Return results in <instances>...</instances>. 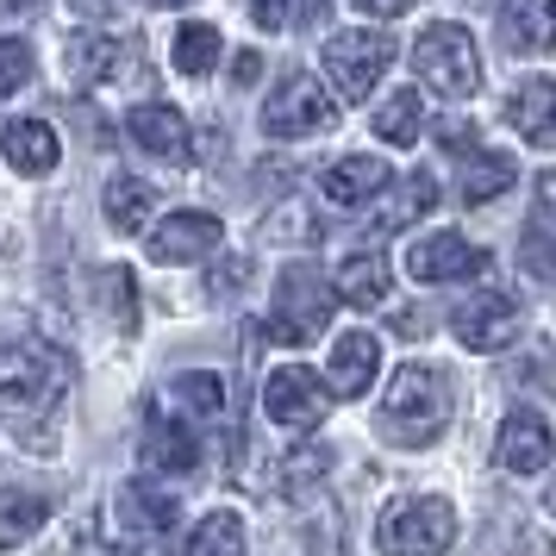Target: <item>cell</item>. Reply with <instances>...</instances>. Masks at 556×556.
<instances>
[{
  "mask_svg": "<svg viewBox=\"0 0 556 556\" xmlns=\"http://www.w3.org/2000/svg\"><path fill=\"white\" fill-rule=\"evenodd\" d=\"M70 388V363L63 356H38L26 351V369L0 381V431L20 444L26 456H51L56 451V406Z\"/></svg>",
  "mask_w": 556,
  "mask_h": 556,
  "instance_id": "obj_1",
  "label": "cell"
},
{
  "mask_svg": "<svg viewBox=\"0 0 556 556\" xmlns=\"http://www.w3.org/2000/svg\"><path fill=\"white\" fill-rule=\"evenodd\" d=\"M451 426V376L431 369V363H406L401 376L388 381V401H381V438L401 444V451H426L438 444Z\"/></svg>",
  "mask_w": 556,
  "mask_h": 556,
  "instance_id": "obj_2",
  "label": "cell"
},
{
  "mask_svg": "<svg viewBox=\"0 0 556 556\" xmlns=\"http://www.w3.org/2000/svg\"><path fill=\"white\" fill-rule=\"evenodd\" d=\"M413 70L426 81L431 94H444V101H469L481 88V56H476V38L451 20H438L413 38Z\"/></svg>",
  "mask_w": 556,
  "mask_h": 556,
  "instance_id": "obj_3",
  "label": "cell"
},
{
  "mask_svg": "<svg viewBox=\"0 0 556 556\" xmlns=\"http://www.w3.org/2000/svg\"><path fill=\"white\" fill-rule=\"evenodd\" d=\"M456 544V506L438 494H413L394 501L376 526V551L381 556H444Z\"/></svg>",
  "mask_w": 556,
  "mask_h": 556,
  "instance_id": "obj_4",
  "label": "cell"
},
{
  "mask_svg": "<svg viewBox=\"0 0 556 556\" xmlns=\"http://www.w3.org/2000/svg\"><path fill=\"white\" fill-rule=\"evenodd\" d=\"M331 306L338 294L326 288V276L313 269V263H288L276 276V313H269V338L276 344H313L319 331H326Z\"/></svg>",
  "mask_w": 556,
  "mask_h": 556,
  "instance_id": "obj_5",
  "label": "cell"
},
{
  "mask_svg": "<svg viewBox=\"0 0 556 556\" xmlns=\"http://www.w3.org/2000/svg\"><path fill=\"white\" fill-rule=\"evenodd\" d=\"M388 63H394L388 31H338V38H326V76L344 101H369V88L388 76Z\"/></svg>",
  "mask_w": 556,
  "mask_h": 556,
  "instance_id": "obj_6",
  "label": "cell"
},
{
  "mask_svg": "<svg viewBox=\"0 0 556 556\" xmlns=\"http://www.w3.org/2000/svg\"><path fill=\"white\" fill-rule=\"evenodd\" d=\"M338 126V101L313 76H288L263 101V131L269 138H313V131H331Z\"/></svg>",
  "mask_w": 556,
  "mask_h": 556,
  "instance_id": "obj_7",
  "label": "cell"
},
{
  "mask_svg": "<svg viewBox=\"0 0 556 556\" xmlns=\"http://www.w3.org/2000/svg\"><path fill=\"white\" fill-rule=\"evenodd\" d=\"M326 406H331V388L313 376L306 363H281V369H269V381H263V413H269L276 426H288V431L319 426Z\"/></svg>",
  "mask_w": 556,
  "mask_h": 556,
  "instance_id": "obj_8",
  "label": "cell"
},
{
  "mask_svg": "<svg viewBox=\"0 0 556 556\" xmlns=\"http://www.w3.org/2000/svg\"><path fill=\"white\" fill-rule=\"evenodd\" d=\"M451 331L469 344V351H506L519 338V301L513 294H469V301L451 313Z\"/></svg>",
  "mask_w": 556,
  "mask_h": 556,
  "instance_id": "obj_9",
  "label": "cell"
},
{
  "mask_svg": "<svg viewBox=\"0 0 556 556\" xmlns=\"http://www.w3.org/2000/svg\"><path fill=\"white\" fill-rule=\"evenodd\" d=\"M551 456H556V438L544 426V413L513 406L501 419V469L506 476H538V469H551Z\"/></svg>",
  "mask_w": 556,
  "mask_h": 556,
  "instance_id": "obj_10",
  "label": "cell"
},
{
  "mask_svg": "<svg viewBox=\"0 0 556 556\" xmlns=\"http://www.w3.org/2000/svg\"><path fill=\"white\" fill-rule=\"evenodd\" d=\"M494 26L513 56L556 51V0H494Z\"/></svg>",
  "mask_w": 556,
  "mask_h": 556,
  "instance_id": "obj_11",
  "label": "cell"
},
{
  "mask_svg": "<svg viewBox=\"0 0 556 556\" xmlns=\"http://www.w3.org/2000/svg\"><path fill=\"white\" fill-rule=\"evenodd\" d=\"M481 269H488V251H476L456 231H431L406 251V276L413 281H463V276H481Z\"/></svg>",
  "mask_w": 556,
  "mask_h": 556,
  "instance_id": "obj_12",
  "label": "cell"
},
{
  "mask_svg": "<svg viewBox=\"0 0 556 556\" xmlns=\"http://www.w3.org/2000/svg\"><path fill=\"white\" fill-rule=\"evenodd\" d=\"M219 219L213 213H169L163 226H151V263H201V256L219 251Z\"/></svg>",
  "mask_w": 556,
  "mask_h": 556,
  "instance_id": "obj_13",
  "label": "cell"
},
{
  "mask_svg": "<svg viewBox=\"0 0 556 556\" xmlns=\"http://www.w3.org/2000/svg\"><path fill=\"white\" fill-rule=\"evenodd\" d=\"M126 131H131V144L144 156H156V163H188V119H181L169 101H138L126 113Z\"/></svg>",
  "mask_w": 556,
  "mask_h": 556,
  "instance_id": "obj_14",
  "label": "cell"
},
{
  "mask_svg": "<svg viewBox=\"0 0 556 556\" xmlns=\"http://www.w3.org/2000/svg\"><path fill=\"white\" fill-rule=\"evenodd\" d=\"M506 126L526 144H556V76H531L506 94Z\"/></svg>",
  "mask_w": 556,
  "mask_h": 556,
  "instance_id": "obj_15",
  "label": "cell"
},
{
  "mask_svg": "<svg viewBox=\"0 0 556 556\" xmlns=\"http://www.w3.org/2000/svg\"><path fill=\"white\" fill-rule=\"evenodd\" d=\"M0 156L20 169V176H51L63 163V144H56V126L51 119H13L0 131Z\"/></svg>",
  "mask_w": 556,
  "mask_h": 556,
  "instance_id": "obj_16",
  "label": "cell"
},
{
  "mask_svg": "<svg viewBox=\"0 0 556 556\" xmlns=\"http://www.w3.org/2000/svg\"><path fill=\"white\" fill-rule=\"evenodd\" d=\"M376 369H381V344L369 338V331H344V338L331 344V376H326V388H331V394H344V401H356V394H369Z\"/></svg>",
  "mask_w": 556,
  "mask_h": 556,
  "instance_id": "obj_17",
  "label": "cell"
},
{
  "mask_svg": "<svg viewBox=\"0 0 556 556\" xmlns=\"http://www.w3.org/2000/svg\"><path fill=\"white\" fill-rule=\"evenodd\" d=\"M144 456H151V469H169V476H188V469H201V426H188V419H169V413H151V438H144Z\"/></svg>",
  "mask_w": 556,
  "mask_h": 556,
  "instance_id": "obj_18",
  "label": "cell"
},
{
  "mask_svg": "<svg viewBox=\"0 0 556 556\" xmlns=\"http://www.w3.org/2000/svg\"><path fill=\"white\" fill-rule=\"evenodd\" d=\"M388 181H394V169H388L381 156H344V163H331L326 169L319 188H326L331 206H369Z\"/></svg>",
  "mask_w": 556,
  "mask_h": 556,
  "instance_id": "obj_19",
  "label": "cell"
},
{
  "mask_svg": "<svg viewBox=\"0 0 556 556\" xmlns=\"http://www.w3.org/2000/svg\"><path fill=\"white\" fill-rule=\"evenodd\" d=\"M119 526H126L131 544H144V538L176 526V501L156 494V488H144V481H126V488H119Z\"/></svg>",
  "mask_w": 556,
  "mask_h": 556,
  "instance_id": "obj_20",
  "label": "cell"
},
{
  "mask_svg": "<svg viewBox=\"0 0 556 556\" xmlns=\"http://www.w3.org/2000/svg\"><path fill=\"white\" fill-rule=\"evenodd\" d=\"M388 256L381 251H356L338 263V301H351V306H381L388 301Z\"/></svg>",
  "mask_w": 556,
  "mask_h": 556,
  "instance_id": "obj_21",
  "label": "cell"
},
{
  "mask_svg": "<svg viewBox=\"0 0 556 556\" xmlns=\"http://www.w3.org/2000/svg\"><path fill=\"white\" fill-rule=\"evenodd\" d=\"M169 406H176V419H188V426L219 419L226 413V381L213 376V369H188V376L169 381Z\"/></svg>",
  "mask_w": 556,
  "mask_h": 556,
  "instance_id": "obj_22",
  "label": "cell"
},
{
  "mask_svg": "<svg viewBox=\"0 0 556 556\" xmlns=\"http://www.w3.org/2000/svg\"><path fill=\"white\" fill-rule=\"evenodd\" d=\"M519 181V163L506 151H469L463 156V201L469 206H488L494 194H506Z\"/></svg>",
  "mask_w": 556,
  "mask_h": 556,
  "instance_id": "obj_23",
  "label": "cell"
},
{
  "mask_svg": "<svg viewBox=\"0 0 556 556\" xmlns=\"http://www.w3.org/2000/svg\"><path fill=\"white\" fill-rule=\"evenodd\" d=\"M45 519H51V501H45V494H26V488L0 494V551L31 544V538L45 531Z\"/></svg>",
  "mask_w": 556,
  "mask_h": 556,
  "instance_id": "obj_24",
  "label": "cell"
},
{
  "mask_svg": "<svg viewBox=\"0 0 556 556\" xmlns=\"http://www.w3.org/2000/svg\"><path fill=\"white\" fill-rule=\"evenodd\" d=\"M151 181L138 176H113V188H106V226L119 231V238H131V231L151 226Z\"/></svg>",
  "mask_w": 556,
  "mask_h": 556,
  "instance_id": "obj_25",
  "label": "cell"
},
{
  "mask_svg": "<svg viewBox=\"0 0 556 556\" xmlns=\"http://www.w3.org/2000/svg\"><path fill=\"white\" fill-rule=\"evenodd\" d=\"M419 131H426V101H419V88H401V94H388L376 106V138L388 144H419Z\"/></svg>",
  "mask_w": 556,
  "mask_h": 556,
  "instance_id": "obj_26",
  "label": "cell"
},
{
  "mask_svg": "<svg viewBox=\"0 0 556 556\" xmlns=\"http://www.w3.org/2000/svg\"><path fill=\"white\" fill-rule=\"evenodd\" d=\"M113 63H119V45L101 38V31H70V76L81 88H101L113 76Z\"/></svg>",
  "mask_w": 556,
  "mask_h": 556,
  "instance_id": "obj_27",
  "label": "cell"
},
{
  "mask_svg": "<svg viewBox=\"0 0 556 556\" xmlns=\"http://www.w3.org/2000/svg\"><path fill=\"white\" fill-rule=\"evenodd\" d=\"M219 31L201 26V20H188V26L176 31V45H169V56H176V70L181 76H213V63H219Z\"/></svg>",
  "mask_w": 556,
  "mask_h": 556,
  "instance_id": "obj_28",
  "label": "cell"
},
{
  "mask_svg": "<svg viewBox=\"0 0 556 556\" xmlns=\"http://www.w3.org/2000/svg\"><path fill=\"white\" fill-rule=\"evenodd\" d=\"M188 556H244V519L238 513H206L188 538Z\"/></svg>",
  "mask_w": 556,
  "mask_h": 556,
  "instance_id": "obj_29",
  "label": "cell"
},
{
  "mask_svg": "<svg viewBox=\"0 0 556 556\" xmlns=\"http://www.w3.org/2000/svg\"><path fill=\"white\" fill-rule=\"evenodd\" d=\"M438 206V181L426 176V169H413V176L401 181V201L381 213V226H406V219H419V213H431Z\"/></svg>",
  "mask_w": 556,
  "mask_h": 556,
  "instance_id": "obj_30",
  "label": "cell"
},
{
  "mask_svg": "<svg viewBox=\"0 0 556 556\" xmlns=\"http://www.w3.org/2000/svg\"><path fill=\"white\" fill-rule=\"evenodd\" d=\"M326 469H331V444H301V451L281 456V488H288V494H301V488H313Z\"/></svg>",
  "mask_w": 556,
  "mask_h": 556,
  "instance_id": "obj_31",
  "label": "cell"
},
{
  "mask_svg": "<svg viewBox=\"0 0 556 556\" xmlns=\"http://www.w3.org/2000/svg\"><path fill=\"white\" fill-rule=\"evenodd\" d=\"M101 294H106V306H113V326L138 331V281H131V269H106Z\"/></svg>",
  "mask_w": 556,
  "mask_h": 556,
  "instance_id": "obj_32",
  "label": "cell"
},
{
  "mask_svg": "<svg viewBox=\"0 0 556 556\" xmlns=\"http://www.w3.org/2000/svg\"><path fill=\"white\" fill-rule=\"evenodd\" d=\"M31 70H38V63H31L26 38H0V101H7V94H20V88L31 81Z\"/></svg>",
  "mask_w": 556,
  "mask_h": 556,
  "instance_id": "obj_33",
  "label": "cell"
},
{
  "mask_svg": "<svg viewBox=\"0 0 556 556\" xmlns=\"http://www.w3.org/2000/svg\"><path fill=\"white\" fill-rule=\"evenodd\" d=\"M519 263H526V276L538 281H556V244L544 226H526V238H519Z\"/></svg>",
  "mask_w": 556,
  "mask_h": 556,
  "instance_id": "obj_34",
  "label": "cell"
},
{
  "mask_svg": "<svg viewBox=\"0 0 556 556\" xmlns=\"http://www.w3.org/2000/svg\"><path fill=\"white\" fill-rule=\"evenodd\" d=\"M313 231H319V226H313V213H306L301 201H288V206L276 213V219L263 226V238H269V244H294V238H301V244H306Z\"/></svg>",
  "mask_w": 556,
  "mask_h": 556,
  "instance_id": "obj_35",
  "label": "cell"
},
{
  "mask_svg": "<svg viewBox=\"0 0 556 556\" xmlns=\"http://www.w3.org/2000/svg\"><path fill=\"white\" fill-rule=\"evenodd\" d=\"M244 281H251V256H226V263H213V276H206V294H213V301H231Z\"/></svg>",
  "mask_w": 556,
  "mask_h": 556,
  "instance_id": "obj_36",
  "label": "cell"
},
{
  "mask_svg": "<svg viewBox=\"0 0 556 556\" xmlns=\"http://www.w3.org/2000/svg\"><path fill=\"white\" fill-rule=\"evenodd\" d=\"M438 144H444V151H456V156L481 151V144H476V126H463V119H444V126H438Z\"/></svg>",
  "mask_w": 556,
  "mask_h": 556,
  "instance_id": "obj_37",
  "label": "cell"
},
{
  "mask_svg": "<svg viewBox=\"0 0 556 556\" xmlns=\"http://www.w3.org/2000/svg\"><path fill=\"white\" fill-rule=\"evenodd\" d=\"M513 556H556V544L538 526H519L513 531Z\"/></svg>",
  "mask_w": 556,
  "mask_h": 556,
  "instance_id": "obj_38",
  "label": "cell"
},
{
  "mask_svg": "<svg viewBox=\"0 0 556 556\" xmlns=\"http://www.w3.org/2000/svg\"><path fill=\"white\" fill-rule=\"evenodd\" d=\"M251 13H256V26H263V31L288 26V0H251Z\"/></svg>",
  "mask_w": 556,
  "mask_h": 556,
  "instance_id": "obj_39",
  "label": "cell"
},
{
  "mask_svg": "<svg viewBox=\"0 0 556 556\" xmlns=\"http://www.w3.org/2000/svg\"><path fill=\"white\" fill-rule=\"evenodd\" d=\"M351 7H363L369 20H401V13H413V0H351Z\"/></svg>",
  "mask_w": 556,
  "mask_h": 556,
  "instance_id": "obj_40",
  "label": "cell"
},
{
  "mask_svg": "<svg viewBox=\"0 0 556 556\" xmlns=\"http://www.w3.org/2000/svg\"><path fill=\"white\" fill-rule=\"evenodd\" d=\"M256 76H263V56H256V51H238V63H231V81H238V88H251Z\"/></svg>",
  "mask_w": 556,
  "mask_h": 556,
  "instance_id": "obj_41",
  "label": "cell"
},
{
  "mask_svg": "<svg viewBox=\"0 0 556 556\" xmlns=\"http://www.w3.org/2000/svg\"><path fill=\"white\" fill-rule=\"evenodd\" d=\"M538 219H556V169L538 176Z\"/></svg>",
  "mask_w": 556,
  "mask_h": 556,
  "instance_id": "obj_42",
  "label": "cell"
},
{
  "mask_svg": "<svg viewBox=\"0 0 556 556\" xmlns=\"http://www.w3.org/2000/svg\"><path fill=\"white\" fill-rule=\"evenodd\" d=\"M7 7H13V13H31V7H38V0H7Z\"/></svg>",
  "mask_w": 556,
  "mask_h": 556,
  "instance_id": "obj_43",
  "label": "cell"
},
{
  "mask_svg": "<svg viewBox=\"0 0 556 556\" xmlns=\"http://www.w3.org/2000/svg\"><path fill=\"white\" fill-rule=\"evenodd\" d=\"M544 506H551V519H556V481H551V494H544Z\"/></svg>",
  "mask_w": 556,
  "mask_h": 556,
  "instance_id": "obj_44",
  "label": "cell"
},
{
  "mask_svg": "<svg viewBox=\"0 0 556 556\" xmlns=\"http://www.w3.org/2000/svg\"><path fill=\"white\" fill-rule=\"evenodd\" d=\"M76 7H113V0H76Z\"/></svg>",
  "mask_w": 556,
  "mask_h": 556,
  "instance_id": "obj_45",
  "label": "cell"
},
{
  "mask_svg": "<svg viewBox=\"0 0 556 556\" xmlns=\"http://www.w3.org/2000/svg\"><path fill=\"white\" fill-rule=\"evenodd\" d=\"M151 7H181V0H151Z\"/></svg>",
  "mask_w": 556,
  "mask_h": 556,
  "instance_id": "obj_46",
  "label": "cell"
}]
</instances>
